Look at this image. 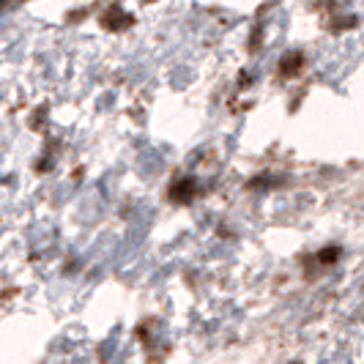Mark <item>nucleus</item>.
<instances>
[{
  "mask_svg": "<svg viewBox=\"0 0 364 364\" xmlns=\"http://www.w3.org/2000/svg\"><path fill=\"white\" fill-rule=\"evenodd\" d=\"M299 66H301V55H296V53L285 55V60H282V72L293 74L296 69H299Z\"/></svg>",
  "mask_w": 364,
  "mask_h": 364,
  "instance_id": "nucleus-1",
  "label": "nucleus"
}]
</instances>
